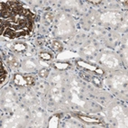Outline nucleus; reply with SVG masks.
I'll return each instance as SVG.
<instances>
[{
    "label": "nucleus",
    "instance_id": "1",
    "mask_svg": "<svg viewBox=\"0 0 128 128\" xmlns=\"http://www.w3.org/2000/svg\"><path fill=\"white\" fill-rule=\"evenodd\" d=\"M101 61L103 62V63L105 64V65H107V66H108L109 68H114V67H116V65H117V60L116 59L115 57H110V56H103V58L101 59Z\"/></svg>",
    "mask_w": 128,
    "mask_h": 128
},
{
    "label": "nucleus",
    "instance_id": "2",
    "mask_svg": "<svg viewBox=\"0 0 128 128\" xmlns=\"http://www.w3.org/2000/svg\"><path fill=\"white\" fill-rule=\"evenodd\" d=\"M6 62L9 64H11L13 67H15V68L19 66V63H18V62L16 61V59H15L14 56H11V55L6 58Z\"/></svg>",
    "mask_w": 128,
    "mask_h": 128
},
{
    "label": "nucleus",
    "instance_id": "3",
    "mask_svg": "<svg viewBox=\"0 0 128 128\" xmlns=\"http://www.w3.org/2000/svg\"><path fill=\"white\" fill-rule=\"evenodd\" d=\"M14 82H15V84H17L18 86H24V85H25V84H26L24 78H23V77L20 76V75H16V76H15Z\"/></svg>",
    "mask_w": 128,
    "mask_h": 128
},
{
    "label": "nucleus",
    "instance_id": "4",
    "mask_svg": "<svg viewBox=\"0 0 128 128\" xmlns=\"http://www.w3.org/2000/svg\"><path fill=\"white\" fill-rule=\"evenodd\" d=\"M13 49L16 52H23V51L26 50V46L24 43H15L13 46Z\"/></svg>",
    "mask_w": 128,
    "mask_h": 128
},
{
    "label": "nucleus",
    "instance_id": "5",
    "mask_svg": "<svg viewBox=\"0 0 128 128\" xmlns=\"http://www.w3.org/2000/svg\"><path fill=\"white\" fill-rule=\"evenodd\" d=\"M79 118L81 120H83L86 123H98L99 120L96 118H90V117H88V116H79Z\"/></svg>",
    "mask_w": 128,
    "mask_h": 128
},
{
    "label": "nucleus",
    "instance_id": "6",
    "mask_svg": "<svg viewBox=\"0 0 128 128\" xmlns=\"http://www.w3.org/2000/svg\"><path fill=\"white\" fill-rule=\"evenodd\" d=\"M43 18L47 23H52L53 21V18H54V14L52 13H45L44 15H43Z\"/></svg>",
    "mask_w": 128,
    "mask_h": 128
},
{
    "label": "nucleus",
    "instance_id": "7",
    "mask_svg": "<svg viewBox=\"0 0 128 128\" xmlns=\"http://www.w3.org/2000/svg\"><path fill=\"white\" fill-rule=\"evenodd\" d=\"M94 52H95V49H94V47H93L92 45H89V46H88V47H86L84 49V53L86 55H88V56L92 55L94 53Z\"/></svg>",
    "mask_w": 128,
    "mask_h": 128
},
{
    "label": "nucleus",
    "instance_id": "8",
    "mask_svg": "<svg viewBox=\"0 0 128 128\" xmlns=\"http://www.w3.org/2000/svg\"><path fill=\"white\" fill-rule=\"evenodd\" d=\"M35 67H36L35 63H34L33 61H31V60H28V61L25 62V68H26V69H34Z\"/></svg>",
    "mask_w": 128,
    "mask_h": 128
},
{
    "label": "nucleus",
    "instance_id": "9",
    "mask_svg": "<svg viewBox=\"0 0 128 128\" xmlns=\"http://www.w3.org/2000/svg\"><path fill=\"white\" fill-rule=\"evenodd\" d=\"M52 48L56 51H62V44L60 42H57V41H54L52 43Z\"/></svg>",
    "mask_w": 128,
    "mask_h": 128
},
{
    "label": "nucleus",
    "instance_id": "10",
    "mask_svg": "<svg viewBox=\"0 0 128 128\" xmlns=\"http://www.w3.org/2000/svg\"><path fill=\"white\" fill-rule=\"evenodd\" d=\"M48 74H49V70L47 69H43L39 71V76L42 78H45L48 76Z\"/></svg>",
    "mask_w": 128,
    "mask_h": 128
},
{
    "label": "nucleus",
    "instance_id": "11",
    "mask_svg": "<svg viewBox=\"0 0 128 128\" xmlns=\"http://www.w3.org/2000/svg\"><path fill=\"white\" fill-rule=\"evenodd\" d=\"M69 67L68 63H55V68H57L58 69H65Z\"/></svg>",
    "mask_w": 128,
    "mask_h": 128
},
{
    "label": "nucleus",
    "instance_id": "12",
    "mask_svg": "<svg viewBox=\"0 0 128 128\" xmlns=\"http://www.w3.org/2000/svg\"><path fill=\"white\" fill-rule=\"evenodd\" d=\"M41 58L44 61H50L52 59V55L48 52H43V53H41Z\"/></svg>",
    "mask_w": 128,
    "mask_h": 128
},
{
    "label": "nucleus",
    "instance_id": "13",
    "mask_svg": "<svg viewBox=\"0 0 128 128\" xmlns=\"http://www.w3.org/2000/svg\"><path fill=\"white\" fill-rule=\"evenodd\" d=\"M24 79H25V82L27 85H33V84L34 83V78L31 76L24 77Z\"/></svg>",
    "mask_w": 128,
    "mask_h": 128
},
{
    "label": "nucleus",
    "instance_id": "14",
    "mask_svg": "<svg viewBox=\"0 0 128 128\" xmlns=\"http://www.w3.org/2000/svg\"><path fill=\"white\" fill-rule=\"evenodd\" d=\"M93 83L95 84L97 87H100V86H101V81H100L97 78H96V77L93 78Z\"/></svg>",
    "mask_w": 128,
    "mask_h": 128
},
{
    "label": "nucleus",
    "instance_id": "15",
    "mask_svg": "<svg viewBox=\"0 0 128 128\" xmlns=\"http://www.w3.org/2000/svg\"><path fill=\"white\" fill-rule=\"evenodd\" d=\"M78 64L80 65V66H82V67H85V68H88V69H96L94 67H91V66H89V65H88V64H86V63H84V62H78Z\"/></svg>",
    "mask_w": 128,
    "mask_h": 128
},
{
    "label": "nucleus",
    "instance_id": "16",
    "mask_svg": "<svg viewBox=\"0 0 128 128\" xmlns=\"http://www.w3.org/2000/svg\"><path fill=\"white\" fill-rule=\"evenodd\" d=\"M95 70H96V72H97V73H98V74H103V71H102V69H96Z\"/></svg>",
    "mask_w": 128,
    "mask_h": 128
},
{
    "label": "nucleus",
    "instance_id": "17",
    "mask_svg": "<svg viewBox=\"0 0 128 128\" xmlns=\"http://www.w3.org/2000/svg\"><path fill=\"white\" fill-rule=\"evenodd\" d=\"M90 3H92V4H100L101 1L100 0H98V1H90Z\"/></svg>",
    "mask_w": 128,
    "mask_h": 128
},
{
    "label": "nucleus",
    "instance_id": "18",
    "mask_svg": "<svg viewBox=\"0 0 128 128\" xmlns=\"http://www.w3.org/2000/svg\"><path fill=\"white\" fill-rule=\"evenodd\" d=\"M40 64L42 65V66H43H43H48L47 63H45L44 62H42V61H40Z\"/></svg>",
    "mask_w": 128,
    "mask_h": 128
}]
</instances>
